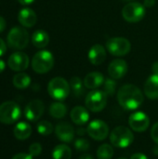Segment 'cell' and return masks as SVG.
I'll use <instances>...</instances> for the list:
<instances>
[{
  "instance_id": "obj_1",
  "label": "cell",
  "mask_w": 158,
  "mask_h": 159,
  "mask_svg": "<svg viewBox=\"0 0 158 159\" xmlns=\"http://www.w3.org/2000/svg\"><path fill=\"white\" fill-rule=\"evenodd\" d=\"M117 101L124 109L136 110L142 104L143 95L138 87L127 84L121 87L118 90Z\"/></svg>"
},
{
  "instance_id": "obj_2",
  "label": "cell",
  "mask_w": 158,
  "mask_h": 159,
  "mask_svg": "<svg viewBox=\"0 0 158 159\" xmlns=\"http://www.w3.org/2000/svg\"><path fill=\"white\" fill-rule=\"evenodd\" d=\"M54 65V57L48 50H40L32 59V68L37 74L49 72Z\"/></svg>"
},
{
  "instance_id": "obj_3",
  "label": "cell",
  "mask_w": 158,
  "mask_h": 159,
  "mask_svg": "<svg viewBox=\"0 0 158 159\" xmlns=\"http://www.w3.org/2000/svg\"><path fill=\"white\" fill-rule=\"evenodd\" d=\"M134 140L132 131L127 127L120 126L114 129L110 134L111 143L117 148H127L129 147Z\"/></svg>"
},
{
  "instance_id": "obj_4",
  "label": "cell",
  "mask_w": 158,
  "mask_h": 159,
  "mask_svg": "<svg viewBox=\"0 0 158 159\" xmlns=\"http://www.w3.org/2000/svg\"><path fill=\"white\" fill-rule=\"evenodd\" d=\"M20 108L16 102L7 101L0 104V122L2 124H14L20 119Z\"/></svg>"
},
{
  "instance_id": "obj_5",
  "label": "cell",
  "mask_w": 158,
  "mask_h": 159,
  "mask_svg": "<svg viewBox=\"0 0 158 159\" xmlns=\"http://www.w3.org/2000/svg\"><path fill=\"white\" fill-rule=\"evenodd\" d=\"M47 92L54 100L63 101L70 93V84L62 77H55L49 81Z\"/></svg>"
},
{
  "instance_id": "obj_6",
  "label": "cell",
  "mask_w": 158,
  "mask_h": 159,
  "mask_svg": "<svg viewBox=\"0 0 158 159\" xmlns=\"http://www.w3.org/2000/svg\"><path fill=\"white\" fill-rule=\"evenodd\" d=\"M7 41L9 48L14 49H22L26 48L29 43V34L24 28L15 26L7 34Z\"/></svg>"
},
{
  "instance_id": "obj_7",
  "label": "cell",
  "mask_w": 158,
  "mask_h": 159,
  "mask_svg": "<svg viewBox=\"0 0 158 159\" xmlns=\"http://www.w3.org/2000/svg\"><path fill=\"white\" fill-rule=\"evenodd\" d=\"M107 96L102 90H92L86 97V106L87 108L93 112L98 113L102 111L106 106Z\"/></svg>"
},
{
  "instance_id": "obj_8",
  "label": "cell",
  "mask_w": 158,
  "mask_h": 159,
  "mask_svg": "<svg viewBox=\"0 0 158 159\" xmlns=\"http://www.w3.org/2000/svg\"><path fill=\"white\" fill-rule=\"evenodd\" d=\"M123 18L129 22H138L145 15V7L138 2H131L126 5L122 9Z\"/></svg>"
},
{
  "instance_id": "obj_9",
  "label": "cell",
  "mask_w": 158,
  "mask_h": 159,
  "mask_svg": "<svg viewBox=\"0 0 158 159\" xmlns=\"http://www.w3.org/2000/svg\"><path fill=\"white\" fill-rule=\"evenodd\" d=\"M107 50L114 56H125L129 53L130 42L124 37H113L106 42Z\"/></svg>"
},
{
  "instance_id": "obj_10",
  "label": "cell",
  "mask_w": 158,
  "mask_h": 159,
  "mask_svg": "<svg viewBox=\"0 0 158 159\" xmlns=\"http://www.w3.org/2000/svg\"><path fill=\"white\" fill-rule=\"evenodd\" d=\"M88 134L95 141H103L109 134V127L107 124L100 119L91 121L87 128Z\"/></svg>"
},
{
  "instance_id": "obj_11",
  "label": "cell",
  "mask_w": 158,
  "mask_h": 159,
  "mask_svg": "<svg viewBox=\"0 0 158 159\" xmlns=\"http://www.w3.org/2000/svg\"><path fill=\"white\" fill-rule=\"evenodd\" d=\"M8 67L16 72H21L29 66V57L24 52L17 51L12 53L7 60Z\"/></svg>"
},
{
  "instance_id": "obj_12",
  "label": "cell",
  "mask_w": 158,
  "mask_h": 159,
  "mask_svg": "<svg viewBox=\"0 0 158 159\" xmlns=\"http://www.w3.org/2000/svg\"><path fill=\"white\" fill-rule=\"evenodd\" d=\"M129 124L130 128L136 132L145 131L150 125V119L148 116L143 112H136L132 114L129 118Z\"/></svg>"
},
{
  "instance_id": "obj_13",
  "label": "cell",
  "mask_w": 158,
  "mask_h": 159,
  "mask_svg": "<svg viewBox=\"0 0 158 159\" xmlns=\"http://www.w3.org/2000/svg\"><path fill=\"white\" fill-rule=\"evenodd\" d=\"M45 105L40 100H33L31 101L24 109L25 117L32 122L37 121L44 114Z\"/></svg>"
},
{
  "instance_id": "obj_14",
  "label": "cell",
  "mask_w": 158,
  "mask_h": 159,
  "mask_svg": "<svg viewBox=\"0 0 158 159\" xmlns=\"http://www.w3.org/2000/svg\"><path fill=\"white\" fill-rule=\"evenodd\" d=\"M55 133L58 139L63 143H71L74 137V129L73 126L66 122L59 123L55 128Z\"/></svg>"
},
{
  "instance_id": "obj_15",
  "label": "cell",
  "mask_w": 158,
  "mask_h": 159,
  "mask_svg": "<svg viewBox=\"0 0 158 159\" xmlns=\"http://www.w3.org/2000/svg\"><path fill=\"white\" fill-rule=\"evenodd\" d=\"M128 72V63L124 60L116 59L108 66V73L113 79H120Z\"/></svg>"
},
{
  "instance_id": "obj_16",
  "label": "cell",
  "mask_w": 158,
  "mask_h": 159,
  "mask_svg": "<svg viewBox=\"0 0 158 159\" xmlns=\"http://www.w3.org/2000/svg\"><path fill=\"white\" fill-rule=\"evenodd\" d=\"M18 20L20 23L26 28L33 27L37 20V17L35 12L30 7H23L20 10L18 14Z\"/></svg>"
},
{
  "instance_id": "obj_17",
  "label": "cell",
  "mask_w": 158,
  "mask_h": 159,
  "mask_svg": "<svg viewBox=\"0 0 158 159\" xmlns=\"http://www.w3.org/2000/svg\"><path fill=\"white\" fill-rule=\"evenodd\" d=\"M105 59H106V51L102 45L96 44L91 47V48L88 51V60L92 64L100 65L105 61Z\"/></svg>"
},
{
  "instance_id": "obj_18",
  "label": "cell",
  "mask_w": 158,
  "mask_h": 159,
  "mask_svg": "<svg viewBox=\"0 0 158 159\" xmlns=\"http://www.w3.org/2000/svg\"><path fill=\"white\" fill-rule=\"evenodd\" d=\"M144 93L151 100L158 99V75L153 74L144 84Z\"/></svg>"
},
{
  "instance_id": "obj_19",
  "label": "cell",
  "mask_w": 158,
  "mask_h": 159,
  "mask_svg": "<svg viewBox=\"0 0 158 159\" xmlns=\"http://www.w3.org/2000/svg\"><path fill=\"white\" fill-rule=\"evenodd\" d=\"M71 119L72 121L79 126L85 125L89 119V114L86 108L83 106H75L71 111Z\"/></svg>"
},
{
  "instance_id": "obj_20",
  "label": "cell",
  "mask_w": 158,
  "mask_h": 159,
  "mask_svg": "<svg viewBox=\"0 0 158 159\" xmlns=\"http://www.w3.org/2000/svg\"><path fill=\"white\" fill-rule=\"evenodd\" d=\"M104 82V76L100 72H92L86 75L84 79V85L87 89H96L101 87Z\"/></svg>"
},
{
  "instance_id": "obj_21",
  "label": "cell",
  "mask_w": 158,
  "mask_h": 159,
  "mask_svg": "<svg viewBox=\"0 0 158 159\" xmlns=\"http://www.w3.org/2000/svg\"><path fill=\"white\" fill-rule=\"evenodd\" d=\"M13 133L17 140H20V141L27 140L32 134V127L30 124L26 122H23V121L19 122L15 126Z\"/></svg>"
},
{
  "instance_id": "obj_22",
  "label": "cell",
  "mask_w": 158,
  "mask_h": 159,
  "mask_svg": "<svg viewBox=\"0 0 158 159\" xmlns=\"http://www.w3.org/2000/svg\"><path fill=\"white\" fill-rule=\"evenodd\" d=\"M49 42V36L44 30H37L32 35V43L35 48H43L47 46Z\"/></svg>"
},
{
  "instance_id": "obj_23",
  "label": "cell",
  "mask_w": 158,
  "mask_h": 159,
  "mask_svg": "<svg viewBox=\"0 0 158 159\" xmlns=\"http://www.w3.org/2000/svg\"><path fill=\"white\" fill-rule=\"evenodd\" d=\"M72 157V150L68 145L59 144L55 146L52 151V158L53 159H71Z\"/></svg>"
},
{
  "instance_id": "obj_24",
  "label": "cell",
  "mask_w": 158,
  "mask_h": 159,
  "mask_svg": "<svg viewBox=\"0 0 158 159\" xmlns=\"http://www.w3.org/2000/svg\"><path fill=\"white\" fill-rule=\"evenodd\" d=\"M13 85L19 89H24L31 84V77L25 73H19L13 77Z\"/></svg>"
},
{
  "instance_id": "obj_25",
  "label": "cell",
  "mask_w": 158,
  "mask_h": 159,
  "mask_svg": "<svg viewBox=\"0 0 158 159\" xmlns=\"http://www.w3.org/2000/svg\"><path fill=\"white\" fill-rule=\"evenodd\" d=\"M67 113V107L62 102H53L49 107V114L52 117L60 119L65 116Z\"/></svg>"
},
{
  "instance_id": "obj_26",
  "label": "cell",
  "mask_w": 158,
  "mask_h": 159,
  "mask_svg": "<svg viewBox=\"0 0 158 159\" xmlns=\"http://www.w3.org/2000/svg\"><path fill=\"white\" fill-rule=\"evenodd\" d=\"M84 86L85 85L82 82V80L77 76H74L70 80V88L72 89V91H73L74 97L79 98L84 94V92H85Z\"/></svg>"
},
{
  "instance_id": "obj_27",
  "label": "cell",
  "mask_w": 158,
  "mask_h": 159,
  "mask_svg": "<svg viewBox=\"0 0 158 159\" xmlns=\"http://www.w3.org/2000/svg\"><path fill=\"white\" fill-rule=\"evenodd\" d=\"M97 157L98 159H112L114 157L113 147L108 143L102 144L97 150Z\"/></svg>"
},
{
  "instance_id": "obj_28",
  "label": "cell",
  "mask_w": 158,
  "mask_h": 159,
  "mask_svg": "<svg viewBox=\"0 0 158 159\" xmlns=\"http://www.w3.org/2000/svg\"><path fill=\"white\" fill-rule=\"evenodd\" d=\"M36 129L39 134H41L43 136H47L53 132V126L50 122H48L47 120H43L37 124Z\"/></svg>"
},
{
  "instance_id": "obj_29",
  "label": "cell",
  "mask_w": 158,
  "mask_h": 159,
  "mask_svg": "<svg viewBox=\"0 0 158 159\" xmlns=\"http://www.w3.org/2000/svg\"><path fill=\"white\" fill-rule=\"evenodd\" d=\"M103 92L106 96H112L116 89V82L112 78H106L103 82Z\"/></svg>"
},
{
  "instance_id": "obj_30",
  "label": "cell",
  "mask_w": 158,
  "mask_h": 159,
  "mask_svg": "<svg viewBox=\"0 0 158 159\" xmlns=\"http://www.w3.org/2000/svg\"><path fill=\"white\" fill-rule=\"evenodd\" d=\"M74 145L78 152H87L89 149V143L88 142V140L83 138L76 139Z\"/></svg>"
},
{
  "instance_id": "obj_31",
  "label": "cell",
  "mask_w": 158,
  "mask_h": 159,
  "mask_svg": "<svg viewBox=\"0 0 158 159\" xmlns=\"http://www.w3.org/2000/svg\"><path fill=\"white\" fill-rule=\"evenodd\" d=\"M41 153H42V146L38 143H34L29 147V154L32 157H38Z\"/></svg>"
},
{
  "instance_id": "obj_32",
  "label": "cell",
  "mask_w": 158,
  "mask_h": 159,
  "mask_svg": "<svg viewBox=\"0 0 158 159\" xmlns=\"http://www.w3.org/2000/svg\"><path fill=\"white\" fill-rule=\"evenodd\" d=\"M151 137H152L153 141L156 144H158V122L153 126V128L151 129Z\"/></svg>"
},
{
  "instance_id": "obj_33",
  "label": "cell",
  "mask_w": 158,
  "mask_h": 159,
  "mask_svg": "<svg viewBox=\"0 0 158 159\" xmlns=\"http://www.w3.org/2000/svg\"><path fill=\"white\" fill-rule=\"evenodd\" d=\"M12 159H33V157L30 154H25V153H20L15 155Z\"/></svg>"
},
{
  "instance_id": "obj_34",
  "label": "cell",
  "mask_w": 158,
  "mask_h": 159,
  "mask_svg": "<svg viewBox=\"0 0 158 159\" xmlns=\"http://www.w3.org/2000/svg\"><path fill=\"white\" fill-rule=\"evenodd\" d=\"M7 50V47H6V44L4 42V40L2 38H0V57L3 56L5 54Z\"/></svg>"
},
{
  "instance_id": "obj_35",
  "label": "cell",
  "mask_w": 158,
  "mask_h": 159,
  "mask_svg": "<svg viewBox=\"0 0 158 159\" xmlns=\"http://www.w3.org/2000/svg\"><path fill=\"white\" fill-rule=\"evenodd\" d=\"M130 159H148V157L142 153H136V154L131 156Z\"/></svg>"
},
{
  "instance_id": "obj_36",
  "label": "cell",
  "mask_w": 158,
  "mask_h": 159,
  "mask_svg": "<svg viewBox=\"0 0 158 159\" xmlns=\"http://www.w3.org/2000/svg\"><path fill=\"white\" fill-rule=\"evenodd\" d=\"M155 4H156V0H144L143 6L145 7H152L155 6Z\"/></svg>"
},
{
  "instance_id": "obj_37",
  "label": "cell",
  "mask_w": 158,
  "mask_h": 159,
  "mask_svg": "<svg viewBox=\"0 0 158 159\" xmlns=\"http://www.w3.org/2000/svg\"><path fill=\"white\" fill-rule=\"evenodd\" d=\"M6 28V20L3 17L0 16V33H2Z\"/></svg>"
},
{
  "instance_id": "obj_38",
  "label": "cell",
  "mask_w": 158,
  "mask_h": 159,
  "mask_svg": "<svg viewBox=\"0 0 158 159\" xmlns=\"http://www.w3.org/2000/svg\"><path fill=\"white\" fill-rule=\"evenodd\" d=\"M35 0H18V2L20 4V5H22V6H28V5H30V4H32V3H34Z\"/></svg>"
},
{
  "instance_id": "obj_39",
  "label": "cell",
  "mask_w": 158,
  "mask_h": 159,
  "mask_svg": "<svg viewBox=\"0 0 158 159\" xmlns=\"http://www.w3.org/2000/svg\"><path fill=\"white\" fill-rule=\"evenodd\" d=\"M86 132H87V129H82V128H79L78 129H76V133H77V135H79V136H83V135H85V134H86Z\"/></svg>"
},
{
  "instance_id": "obj_40",
  "label": "cell",
  "mask_w": 158,
  "mask_h": 159,
  "mask_svg": "<svg viewBox=\"0 0 158 159\" xmlns=\"http://www.w3.org/2000/svg\"><path fill=\"white\" fill-rule=\"evenodd\" d=\"M152 70H153V73H154V74L158 75V61H156V62H155V63H154Z\"/></svg>"
},
{
  "instance_id": "obj_41",
  "label": "cell",
  "mask_w": 158,
  "mask_h": 159,
  "mask_svg": "<svg viewBox=\"0 0 158 159\" xmlns=\"http://www.w3.org/2000/svg\"><path fill=\"white\" fill-rule=\"evenodd\" d=\"M79 159H94V158H93V157H92L91 155H89V154H84V155H82V156L80 157V158Z\"/></svg>"
},
{
  "instance_id": "obj_42",
  "label": "cell",
  "mask_w": 158,
  "mask_h": 159,
  "mask_svg": "<svg viewBox=\"0 0 158 159\" xmlns=\"http://www.w3.org/2000/svg\"><path fill=\"white\" fill-rule=\"evenodd\" d=\"M5 67H6V63L4 62V61H3V60H1V59H0V74L5 70Z\"/></svg>"
},
{
  "instance_id": "obj_43",
  "label": "cell",
  "mask_w": 158,
  "mask_h": 159,
  "mask_svg": "<svg viewBox=\"0 0 158 159\" xmlns=\"http://www.w3.org/2000/svg\"><path fill=\"white\" fill-rule=\"evenodd\" d=\"M154 153L155 155H158V144H156L154 148Z\"/></svg>"
},
{
  "instance_id": "obj_44",
  "label": "cell",
  "mask_w": 158,
  "mask_h": 159,
  "mask_svg": "<svg viewBox=\"0 0 158 159\" xmlns=\"http://www.w3.org/2000/svg\"><path fill=\"white\" fill-rule=\"evenodd\" d=\"M125 1H131V0H125Z\"/></svg>"
},
{
  "instance_id": "obj_45",
  "label": "cell",
  "mask_w": 158,
  "mask_h": 159,
  "mask_svg": "<svg viewBox=\"0 0 158 159\" xmlns=\"http://www.w3.org/2000/svg\"><path fill=\"white\" fill-rule=\"evenodd\" d=\"M118 159H127V158H118Z\"/></svg>"
}]
</instances>
